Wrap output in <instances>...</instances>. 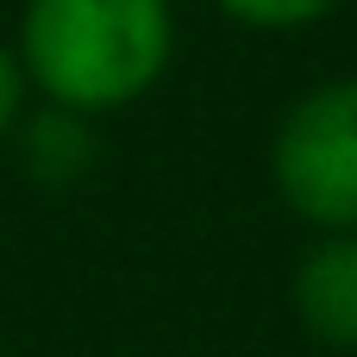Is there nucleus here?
Here are the masks:
<instances>
[{"instance_id":"nucleus-1","label":"nucleus","mask_w":357,"mask_h":357,"mask_svg":"<svg viewBox=\"0 0 357 357\" xmlns=\"http://www.w3.org/2000/svg\"><path fill=\"white\" fill-rule=\"evenodd\" d=\"M176 50L169 0H25L19 69L56 113H113L157 88Z\"/></svg>"},{"instance_id":"nucleus-2","label":"nucleus","mask_w":357,"mask_h":357,"mask_svg":"<svg viewBox=\"0 0 357 357\" xmlns=\"http://www.w3.org/2000/svg\"><path fill=\"white\" fill-rule=\"evenodd\" d=\"M289 213L320 232H357V75L307 88L270 144Z\"/></svg>"},{"instance_id":"nucleus-3","label":"nucleus","mask_w":357,"mask_h":357,"mask_svg":"<svg viewBox=\"0 0 357 357\" xmlns=\"http://www.w3.org/2000/svg\"><path fill=\"white\" fill-rule=\"evenodd\" d=\"M289 295H295V320L320 345L357 351V232H333L326 245H314Z\"/></svg>"},{"instance_id":"nucleus-4","label":"nucleus","mask_w":357,"mask_h":357,"mask_svg":"<svg viewBox=\"0 0 357 357\" xmlns=\"http://www.w3.org/2000/svg\"><path fill=\"white\" fill-rule=\"evenodd\" d=\"M232 19H245V25H264V31H289V25H314V19H326L339 0H220Z\"/></svg>"},{"instance_id":"nucleus-5","label":"nucleus","mask_w":357,"mask_h":357,"mask_svg":"<svg viewBox=\"0 0 357 357\" xmlns=\"http://www.w3.org/2000/svg\"><path fill=\"white\" fill-rule=\"evenodd\" d=\"M19 100H25V69H19V56L0 44V132L19 119Z\"/></svg>"}]
</instances>
